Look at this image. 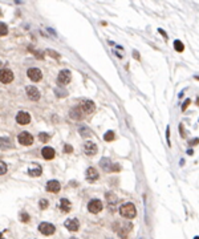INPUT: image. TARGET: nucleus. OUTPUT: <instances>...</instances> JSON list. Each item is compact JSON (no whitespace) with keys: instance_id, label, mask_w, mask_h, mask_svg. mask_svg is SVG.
Returning <instances> with one entry per match:
<instances>
[{"instance_id":"obj_1","label":"nucleus","mask_w":199,"mask_h":239,"mask_svg":"<svg viewBox=\"0 0 199 239\" xmlns=\"http://www.w3.org/2000/svg\"><path fill=\"white\" fill-rule=\"evenodd\" d=\"M119 214L126 219H133L137 215V209L133 203H125V205H122L119 207Z\"/></svg>"},{"instance_id":"obj_2","label":"nucleus","mask_w":199,"mask_h":239,"mask_svg":"<svg viewBox=\"0 0 199 239\" xmlns=\"http://www.w3.org/2000/svg\"><path fill=\"white\" fill-rule=\"evenodd\" d=\"M70 78H72V74H70V72L68 69H64V70H61V72L59 73V76H57V84L59 85H68V84L70 82Z\"/></svg>"},{"instance_id":"obj_3","label":"nucleus","mask_w":199,"mask_h":239,"mask_svg":"<svg viewBox=\"0 0 199 239\" xmlns=\"http://www.w3.org/2000/svg\"><path fill=\"white\" fill-rule=\"evenodd\" d=\"M104 205L100 199H92V201L88 203V210H89L92 214H98L100 211H102Z\"/></svg>"},{"instance_id":"obj_4","label":"nucleus","mask_w":199,"mask_h":239,"mask_svg":"<svg viewBox=\"0 0 199 239\" xmlns=\"http://www.w3.org/2000/svg\"><path fill=\"white\" fill-rule=\"evenodd\" d=\"M13 78H15V76H13V73H12L11 69H7V68L0 69V82L11 84L13 81Z\"/></svg>"},{"instance_id":"obj_5","label":"nucleus","mask_w":199,"mask_h":239,"mask_svg":"<svg viewBox=\"0 0 199 239\" xmlns=\"http://www.w3.org/2000/svg\"><path fill=\"white\" fill-rule=\"evenodd\" d=\"M39 231L43 234V235H52V234H55L56 231V227L53 226L52 223H48V222H43L39 224Z\"/></svg>"},{"instance_id":"obj_6","label":"nucleus","mask_w":199,"mask_h":239,"mask_svg":"<svg viewBox=\"0 0 199 239\" xmlns=\"http://www.w3.org/2000/svg\"><path fill=\"white\" fill-rule=\"evenodd\" d=\"M17 140H19V144L24 145V146H31L33 144V136L28 132H21Z\"/></svg>"},{"instance_id":"obj_7","label":"nucleus","mask_w":199,"mask_h":239,"mask_svg":"<svg viewBox=\"0 0 199 239\" xmlns=\"http://www.w3.org/2000/svg\"><path fill=\"white\" fill-rule=\"evenodd\" d=\"M78 106H80V109H81L82 112H85L86 114H90V113H93L96 110V104L93 103V101H90V100L81 101V104H80Z\"/></svg>"},{"instance_id":"obj_8","label":"nucleus","mask_w":199,"mask_h":239,"mask_svg":"<svg viewBox=\"0 0 199 239\" xmlns=\"http://www.w3.org/2000/svg\"><path fill=\"white\" fill-rule=\"evenodd\" d=\"M27 74H28V77L32 80L33 82H39V81H41V78H43V72L39 68H31V69H28V70H27Z\"/></svg>"},{"instance_id":"obj_9","label":"nucleus","mask_w":199,"mask_h":239,"mask_svg":"<svg viewBox=\"0 0 199 239\" xmlns=\"http://www.w3.org/2000/svg\"><path fill=\"white\" fill-rule=\"evenodd\" d=\"M25 92H27V96H28V99L29 100H32V101H39L40 100V97H41V94H40V92L36 86H33V85H31V86H27L25 88Z\"/></svg>"},{"instance_id":"obj_10","label":"nucleus","mask_w":199,"mask_h":239,"mask_svg":"<svg viewBox=\"0 0 199 239\" xmlns=\"http://www.w3.org/2000/svg\"><path fill=\"white\" fill-rule=\"evenodd\" d=\"M16 122L19 125H28L31 122V114L27 112H19L16 116Z\"/></svg>"},{"instance_id":"obj_11","label":"nucleus","mask_w":199,"mask_h":239,"mask_svg":"<svg viewBox=\"0 0 199 239\" xmlns=\"http://www.w3.org/2000/svg\"><path fill=\"white\" fill-rule=\"evenodd\" d=\"M97 145L94 142H92V141H86L85 144H84V152H85L86 156H94L97 154Z\"/></svg>"},{"instance_id":"obj_12","label":"nucleus","mask_w":199,"mask_h":239,"mask_svg":"<svg viewBox=\"0 0 199 239\" xmlns=\"http://www.w3.org/2000/svg\"><path fill=\"white\" fill-rule=\"evenodd\" d=\"M64 226L66 229L69 230V231H78L80 229V222L77 218H70V219H66Z\"/></svg>"},{"instance_id":"obj_13","label":"nucleus","mask_w":199,"mask_h":239,"mask_svg":"<svg viewBox=\"0 0 199 239\" xmlns=\"http://www.w3.org/2000/svg\"><path fill=\"white\" fill-rule=\"evenodd\" d=\"M45 189H47V191H49V193H59L60 189H61V185H60L59 181L52 179V181H48Z\"/></svg>"},{"instance_id":"obj_14","label":"nucleus","mask_w":199,"mask_h":239,"mask_svg":"<svg viewBox=\"0 0 199 239\" xmlns=\"http://www.w3.org/2000/svg\"><path fill=\"white\" fill-rule=\"evenodd\" d=\"M41 154H43V158L47 159V161H49V159H53L56 156V152L53 148H49V146H45L43 150H41Z\"/></svg>"},{"instance_id":"obj_15","label":"nucleus","mask_w":199,"mask_h":239,"mask_svg":"<svg viewBox=\"0 0 199 239\" xmlns=\"http://www.w3.org/2000/svg\"><path fill=\"white\" fill-rule=\"evenodd\" d=\"M86 179L89 181V182H94V181L98 179V171H97L94 167H88V170H86Z\"/></svg>"},{"instance_id":"obj_16","label":"nucleus","mask_w":199,"mask_h":239,"mask_svg":"<svg viewBox=\"0 0 199 239\" xmlns=\"http://www.w3.org/2000/svg\"><path fill=\"white\" fill-rule=\"evenodd\" d=\"M41 173H43V167L40 165H36V163H33V165L28 169V175H31V177H40Z\"/></svg>"},{"instance_id":"obj_17","label":"nucleus","mask_w":199,"mask_h":239,"mask_svg":"<svg viewBox=\"0 0 199 239\" xmlns=\"http://www.w3.org/2000/svg\"><path fill=\"white\" fill-rule=\"evenodd\" d=\"M59 209L63 212H68V211H70V209H72V203H70L66 198H63L59 202Z\"/></svg>"},{"instance_id":"obj_18","label":"nucleus","mask_w":199,"mask_h":239,"mask_svg":"<svg viewBox=\"0 0 199 239\" xmlns=\"http://www.w3.org/2000/svg\"><path fill=\"white\" fill-rule=\"evenodd\" d=\"M12 148H13V145H12L10 138H7V137H0V149L7 150V149H12Z\"/></svg>"},{"instance_id":"obj_19","label":"nucleus","mask_w":199,"mask_h":239,"mask_svg":"<svg viewBox=\"0 0 199 239\" xmlns=\"http://www.w3.org/2000/svg\"><path fill=\"white\" fill-rule=\"evenodd\" d=\"M100 165L105 171H113V163L110 162L109 158H102L100 161Z\"/></svg>"},{"instance_id":"obj_20","label":"nucleus","mask_w":199,"mask_h":239,"mask_svg":"<svg viewBox=\"0 0 199 239\" xmlns=\"http://www.w3.org/2000/svg\"><path fill=\"white\" fill-rule=\"evenodd\" d=\"M82 110L81 109H80V106H76V108H73L72 110H70V117H72L73 120H82Z\"/></svg>"},{"instance_id":"obj_21","label":"nucleus","mask_w":199,"mask_h":239,"mask_svg":"<svg viewBox=\"0 0 199 239\" xmlns=\"http://www.w3.org/2000/svg\"><path fill=\"white\" fill-rule=\"evenodd\" d=\"M78 132H80V134H81V137H89L92 134L90 129H89V128H86V126H81L78 129Z\"/></svg>"},{"instance_id":"obj_22","label":"nucleus","mask_w":199,"mask_h":239,"mask_svg":"<svg viewBox=\"0 0 199 239\" xmlns=\"http://www.w3.org/2000/svg\"><path fill=\"white\" fill-rule=\"evenodd\" d=\"M114 138H116V134H114V132H113V130L106 132V133H105V136H104V140H105V141H108V142L113 141Z\"/></svg>"},{"instance_id":"obj_23","label":"nucleus","mask_w":199,"mask_h":239,"mask_svg":"<svg viewBox=\"0 0 199 239\" xmlns=\"http://www.w3.org/2000/svg\"><path fill=\"white\" fill-rule=\"evenodd\" d=\"M174 48H175V51L182 52L184 49V45H183V43L180 41V40H175V41H174Z\"/></svg>"},{"instance_id":"obj_24","label":"nucleus","mask_w":199,"mask_h":239,"mask_svg":"<svg viewBox=\"0 0 199 239\" xmlns=\"http://www.w3.org/2000/svg\"><path fill=\"white\" fill-rule=\"evenodd\" d=\"M7 33H8V27H7V24L0 23V37H2V36H6Z\"/></svg>"},{"instance_id":"obj_25","label":"nucleus","mask_w":199,"mask_h":239,"mask_svg":"<svg viewBox=\"0 0 199 239\" xmlns=\"http://www.w3.org/2000/svg\"><path fill=\"white\" fill-rule=\"evenodd\" d=\"M39 140L41 141V142H48V141H49V134H48V133H40L39 134Z\"/></svg>"},{"instance_id":"obj_26","label":"nucleus","mask_w":199,"mask_h":239,"mask_svg":"<svg viewBox=\"0 0 199 239\" xmlns=\"http://www.w3.org/2000/svg\"><path fill=\"white\" fill-rule=\"evenodd\" d=\"M48 206H49V202H48L47 199H40V202H39V207H40V209L45 210Z\"/></svg>"},{"instance_id":"obj_27","label":"nucleus","mask_w":199,"mask_h":239,"mask_svg":"<svg viewBox=\"0 0 199 239\" xmlns=\"http://www.w3.org/2000/svg\"><path fill=\"white\" fill-rule=\"evenodd\" d=\"M8 170V166H7V163L6 162H3V161H0V175H3V174H6Z\"/></svg>"},{"instance_id":"obj_28","label":"nucleus","mask_w":199,"mask_h":239,"mask_svg":"<svg viewBox=\"0 0 199 239\" xmlns=\"http://www.w3.org/2000/svg\"><path fill=\"white\" fill-rule=\"evenodd\" d=\"M29 219H31V216L27 214V212H21V214H20V220H21L23 223L29 222Z\"/></svg>"},{"instance_id":"obj_29","label":"nucleus","mask_w":199,"mask_h":239,"mask_svg":"<svg viewBox=\"0 0 199 239\" xmlns=\"http://www.w3.org/2000/svg\"><path fill=\"white\" fill-rule=\"evenodd\" d=\"M106 195H108L106 198H108V201H109V202H112V201H113V202H116V201H117L116 195H114V194H112V193H108Z\"/></svg>"},{"instance_id":"obj_30","label":"nucleus","mask_w":199,"mask_h":239,"mask_svg":"<svg viewBox=\"0 0 199 239\" xmlns=\"http://www.w3.org/2000/svg\"><path fill=\"white\" fill-rule=\"evenodd\" d=\"M47 53H48V55H51L52 57H55L56 60H59V59H60V55H59V53H56L55 51H47Z\"/></svg>"},{"instance_id":"obj_31","label":"nucleus","mask_w":199,"mask_h":239,"mask_svg":"<svg viewBox=\"0 0 199 239\" xmlns=\"http://www.w3.org/2000/svg\"><path fill=\"white\" fill-rule=\"evenodd\" d=\"M64 152H65V153H72V152H73V148H72L70 145H65V146H64Z\"/></svg>"},{"instance_id":"obj_32","label":"nucleus","mask_w":199,"mask_h":239,"mask_svg":"<svg viewBox=\"0 0 199 239\" xmlns=\"http://www.w3.org/2000/svg\"><path fill=\"white\" fill-rule=\"evenodd\" d=\"M189 105H190V100L187 99V100H186L184 103H183V105H182V110H183V112H184L186 109H187V106H189Z\"/></svg>"},{"instance_id":"obj_33","label":"nucleus","mask_w":199,"mask_h":239,"mask_svg":"<svg viewBox=\"0 0 199 239\" xmlns=\"http://www.w3.org/2000/svg\"><path fill=\"white\" fill-rule=\"evenodd\" d=\"M166 137H167V144L171 145L170 144V126H167V132H166Z\"/></svg>"},{"instance_id":"obj_34","label":"nucleus","mask_w":199,"mask_h":239,"mask_svg":"<svg viewBox=\"0 0 199 239\" xmlns=\"http://www.w3.org/2000/svg\"><path fill=\"white\" fill-rule=\"evenodd\" d=\"M66 94H68V93H66V92H59V90L56 89V96H60V97H65Z\"/></svg>"},{"instance_id":"obj_35","label":"nucleus","mask_w":199,"mask_h":239,"mask_svg":"<svg viewBox=\"0 0 199 239\" xmlns=\"http://www.w3.org/2000/svg\"><path fill=\"white\" fill-rule=\"evenodd\" d=\"M179 129H180V136H182V137H184V132H183V125H180V126H179Z\"/></svg>"},{"instance_id":"obj_36","label":"nucleus","mask_w":199,"mask_h":239,"mask_svg":"<svg viewBox=\"0 0 199 239\" xmlns=\"http://www.w3.org/2000/svg\"><path fill=\"white\" fill-rule=\"evenodd\" d=\"M158 31H159V33H162L163 36H165V37L167 39V35H166V32H165V31H162V29H158Z\"/></svg>"},{"instance_id":"obj_37","label":"nucleus","mask_w":199,"mask_h":239,"mask_svg":"<svg viewBox=\"0 0 199 239\" xmlns=\"http://www.w3.org/2000/svg\"><path fill=\"white\" fill-rule=\"evenodd\" d=\"M197 144H198V138H195V140L191 141V145H197Z\"/></svg>"},{"instance_id":"obj_38","label":"nucleus","mask_w":199,"mask_h":239,"mask_svg":"<svg viewBox=\"0 0 199 239\" xmlns=\"http://www.w3.org/2000/svg\"><path fill=\"white\" fill-rule=\"evenodd\" d=\"M0 239H4V237H3V234L0 233Z\"/></svg>"},{"instance_id":"obj_39","label":"nucleus","mask_w":199,"mask_h":239,"mask_svg":"<svg viewBox=\"0 0 199 239\" xmlns=\"http://www.w3.org/2000/svg\"><path fill=\"white\" fill-rule=\"evenodd\" d=\"M3 16V13H2V10H0V17H2Z\"/></svg>"},{"instance_id":"obj_40","label":"nucleus","mask_w":199,"mask_h":239,"mask_svg":"<svg viewBox=\"0 0 199 239\" xmlns=\"http://www.w3.org/2000/svg\"><path fill=\"white\" fill-rule=\"evenodd\" d=\"M194 239H199V238H198V237H195V238H194Z\"/></svg>"},{"instance_id":"obj_41","label":"nucleus","mask_w":199,"mask_h":239,"mask_svg":"<svg viewBox=\"0 0 199 239\" xmlns=\"http://www.w3.org/2000/svg\"><path fill=\"white\" fill-rule=\"evenodd\" d=\"M70 239H77V238H70Z\"/></svg>"}]
</instances>
